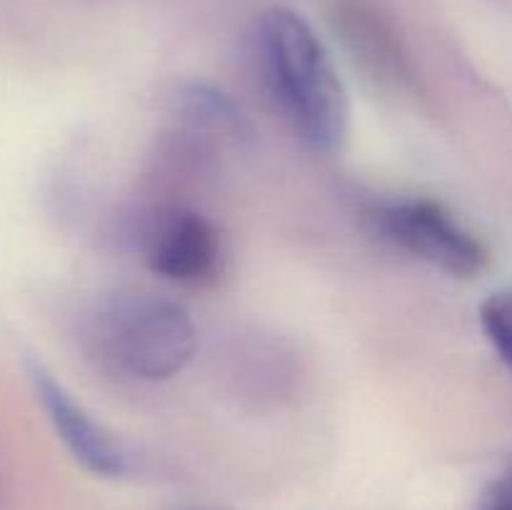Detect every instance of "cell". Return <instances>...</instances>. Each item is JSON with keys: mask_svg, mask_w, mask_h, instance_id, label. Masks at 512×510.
<instances>
[{"mask_svg": "<svg viewBox=\"0 0 512 510\" xmlns=\"http://www.w3.org/2000/svg\"><path fill=\"white\" fill-rule=\"evenodd\" d=\"M255 60L270 98L293 133L315 153H335L348 138V90L313 25L275 5L255 23Z\"/></svg>", "mask_w": 512, "mask_h": 510, "instance_id": "6da1fadb", "label": "cell"}, {"mask_svg": "<svg viewBox=\"0 0 512 510\" xmlns=\"http://www.w3.org/2000/svg\"><path fill=\"white\" fill-rule=\"evenodd\" d=\"M90 338L108 363L138 380H168L198 348L188 310L153 293H115L98 303Z\"/></svg>", "mask_w": 512, "mask_h": 510, "instance_id": "7a4b0ae2", "label": "cell"}, {"mask_svg": "<svg viewBox=\"0 0 512 510\" xmlns=\"http://www.w3.org/2000/svg\"><path fill=\"white\" fill-rule=\"evenodd\" d=\"M368 220L380 238L455 278L483 273L490 260L483 240L438 200H390L370 208Z\"/></svg>", "mask_w": 512, "mask_h": 510, "instance_id": "3957f363", "label": "cell"}, {"mask_svg": "<svg viewBox=\"0 0 512 510\" xmlns=\"http://www.w3.org/2000/svg\"><path fill=\"white\" fill-rule=\"evenodd\" d=\"M28 378L55 435L88 473L100 478H123L130 473V453L123 443L115 440L48 368L30 360Z\"/></svg>", "mask_w": 512, "mask_h": 510, "instance_id": "277c9868", "label": "cell"}, {"mask_svg": "<svg viewBox=\"0 0 512 510\" xmlns=\"http://www.w3.org/2000/svg\"><path fill=\"white\" fill-rule=\"evenodd\" d=\"M145 263L155 275L170 283H205L220 265L218 228L198 210H165L158 215L145 240Z\"/></svg>", "mask_w": 512, "mask_h": 510, "instance_id": "5b68a950", "label": "cell"}, {"mask_svg": "<svg viewBox=\"0 0 512 510\" xmlns=\"http://www.w3.org/2000/svg\"><path fill=\"white\" fill-rule=\"evenodd\" d=\"M333 23L353 58L383 85L405 90L413 85V68L390 25L363 0H335Z\"/></svg>", "mask_w": 512, "mask_h": 510, "instance_id": "8992f818", "label": "cell"}, {"mask_svg": "<svg viewBox=\"0 0 512 510\" xmlns=\"http://www.w3.org/2000/svg\"><path fill=\"white\" fill-rule=\"evenodd\" d=\"M173 113L195 130L230 140V143H250L253 125L245 110L218 85L208 80H185L170 95Z\"/></svg>", "mask_w": 512, "mask_h": 510, "instance_id": "52a82bcc", "label": "cell"}, {"mask_svg": "<svg viewBox=\"0 0 512 510\" xmlns=\"http://www.w3.org/2000/svg\"><path fill=\"white\" fill-rule=\"evenodd\" d=\"M480 325L512 373V290H498L480 305Z\"/></svg>", "mask_w": 512, "mask_h": 510, "instance_id": "ba28073f", "label": "cell"}, {"mask_svg": "<svg viewBox=\"0 0 512 510\" xmlns=\"http://www.w3.org/2000/svg\"><path fill=\"white\" fill-rule=\"evenodd\" d=\"M478 510H512V468L490 485Z\"/></svg>", "mask_w": 512, "mask_h": 510, "instance_id": "9c48e42d", "label": "cell"}, {"mask_svg": "<svg viewBox=\"0 0 512 510\" xmlns=\"http://www.w3.org/2000/svg\"><path fill=\"white\" fill-rule=\"evenodd\" d=\"M188 510H203V508H188Z\"/></svg>", "mask_w": 512, "mask_h": 510, "instance_id": "30bf717a", "label": "cell"}]
</instances>
